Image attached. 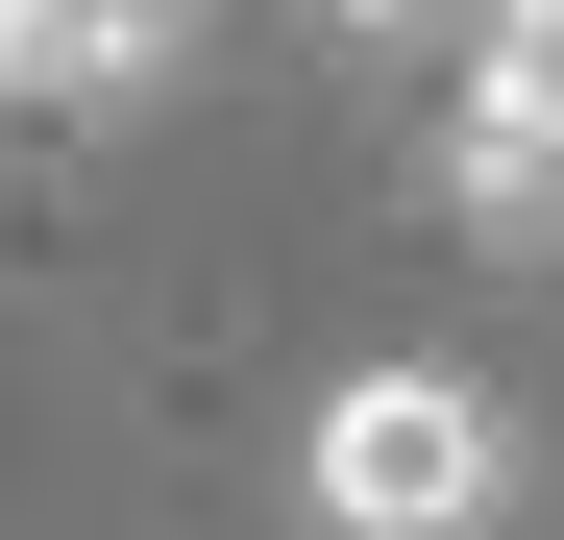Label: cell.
<instances>
[{"instance_id": "cell-1", "label": "cell", "mask_w": 564, "mask_h": 540, "mask_svg": "<svg viewBox=\"0 0 564 540\" xmlns=\"http://www.w3.org/2000/svg\"><path fill=\"white\" fill-rule=\"evenodd\" d=\"M516 393L491 369H442V344H393V369H344L295 418V516L319 540H516Z\"/></svg>"}, {"instance_id": "cell-2", "label": "cell", "mask_w": 564, "mask_h": 540, "mask_svg": "<svg viewBox=\"0 0 564 540\" xmlns=\"http://www.w3.org/2000/svg\"><path fill=\"white\" fill-rule=\"evenodd\" d=\"M442 197L491 246H564V0H466V50H442Z\"/></svg>"}, {"instance_id": "cell-3", "label": "cell", "mask_w": 564, "mask_h": 540, "mask_svg": "<svg viewBox=\"0 0 564 540\" xmlns=\"http://www.w3.org/2000/svg\"><path fill=\"white\" fill-rule=\"evenodd\" d=\"M221 0H0V148L25 123H148L172 74H197Z\"/></svg>"}, {"instance_id": "cell-4", "label": "cell", "mask_w": 564, "mask_h": 540, "mask_svg": "<svg viewBox=\"0 0 564 540\" xmlns=\"http://www.w3.org/2000/svg\"><path fill=\"white\" fill-rule=\"evenodd\" d=\"M319 25H344L368 74H442V0H319Z\"/></svg>"}]
</instances>
